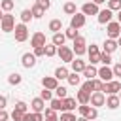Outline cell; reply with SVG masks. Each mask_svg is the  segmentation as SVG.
I'll list each match as a JSON object with an SVG mask.
<instances>
[{
    "instance_id": "obj_1",
    "label": "cell",
    "mask_w": 121,
    "mask_h": 121,
    "mask_svg": "<svg viewBox=\"0 0 121 121\" xmlns=\"http://www.w3.org/2000/svg\"><path fill=\"white\" fill-rule=\"evenodd\" d=\"M0 28H2L4 32H11V30H15V17H13L11 13H4L2 23H0Z\"/></svg>"
},
{
    "instance_id": "obj_2",
    "label": "cell",
    "mask_w": 121,
    "mask_h": 121,
    "mask_svg": "<svg viewBox=\"0 0 121 121\" xmlns=\"http://www.w3.org/2000/svg\"><path fill=\"white\" fill-rule=\"evenodd\" d=\"M106 32H108V38H110V40H117V38L121 36V25H119L117 21H112V23H108Z\"/></svg>"
},
{
    "instance_id": "obj_3",
    "label": "cell",
    "mask_w": 121,
    "mask_h": 121,
    "mask_svg": "<svg viewBox=\"0 0 121 121\" xmlns=\"http://www.w3.org/2000/svg\"><path fill=\"white\" fill-rule=\"evenodd\" d=\"M15 40L17 42H25L26 38H28V28H26V25L25 23H21V25H15Z\"/></svg>"
},
{
    "instance_id": "obj_4",
    "label": "cell",
    "mask_w": 121,
    "mask_h": 121,
    "mask_svg": "<svg viewBox=\"0 0 121 121\" xmlns=\"http://www.w3.org/2000/svg\"><path fill=\"white\" fill-rule=\"evenodd\" d=\"M57 53H59L60 60H64V62H72V60H74V51H72L70 47H66V45H60V47L57 49Z\"/></svg>"
},
{
    "instance_id": "obj_5",
    "label": "cell",
    "mask_w": 121,
    "mask_h": 121,
    "mask_svg": "<svg viewBox=\"0 0 121 121\" xmlns=\"http://www.w3.org/2000/svg\"><path fill=\"white\" fill-rule=\"evenodd\" d=\"M89 104H91L93 108L104 106V104H106V96H104V93H100V91H95V93L91 95V100H89Z\"/></svg>"
},
{
    "instance_id": "obj_6",
    "label": "cell",
    "mask_w": 121,
    "mask_h": 121,
    "mask_svg": "<svg viewBox=\"0 0 121 121\" xmlns=\"http://www.w3.org/2000/svg\"><path fill=\"white\" fill-rule=\"evenodd\" d=\"M81 13L87 17V15H98L100 13V9H98V6L95 4V2H85L83 6H81Z\"/></svg>"
},
{
    "instance_id": "obj_7",
    "label": "cell",
    "mask_w": 121,
    "mask_h": 121,
    "mask_svg": "<svg viewBox=\"0 0 121 121\" xmlns=\"http://www.w3.org/2000/svg\"><path fill=\"white\" fill-rule=\"evenodd\" d=\"M102 93H108V95H117V93H121V81H108V83H104V91Z\"/></svg>"
},
{
    "instance_id": "obj_8",
    "label": "cell",
    "mask_w": 121,
    "mask_h": 121,
    "mask_svg": "<svg viewBox=\"0 0 121 121\" xmlns=\"http://www.w3.org/2000/svg\"><path fill=\"white\" fill-rule=\"evenodd\" d=\"M72 51H74L76 55H83V53L87 51V47H85V38H83V36H78V38L74 40V47H72Z\"/></svg>"
},
{
    "instance_id": "obj_9",
    "label": "cell",
    "mask_w": 121,
    "mask_h": 121,
    "mask_svg": "<svg viewBox=\"0 0 121 121\" xmlns=\"http://www.w3.org/2000/svg\"><path fill=\"white\" fill-rule=\"evenodd\" d=\"M85 21H87V19H85L83 13H76V15H72V19H70V26L78 30V28L85 26Z\"/></svg>"
},
{
    "instance_id": "obj_10",
    "label": "cell",
    "mask_w": 121,
    "mask_h": 121,
    "mask_svg": "<svg viewBox=\"0 0 121 121\" xmlns=\"http://www.w3.org/2000/svg\"><path fill=\"white\" fill-rule=\"evenodd\" d=\"M30 45H32V47H43V45H45V34H43V32H36V34H32V38H30Z\"/></svg>"
},
{
    "instance_id": "obj_11",
    "label": "cell",
    "mask_w": 121,
    "mask_h": 121,
    "mask_svg": "<svg viewBox=\"0 0 121 121\" xmlns=\"http://www.w3.org/2000/svg\"><path fill=\"white\" fill-rule=\"evenodd\" d=\"M42 85H43V89L55 91V89L59 87V79H57L55 76H47V78H43V79H42Z\"/></svg>"
},
{
    "instance_id": "obj_12",
    "label": "cell",
    "mask_w": 121,
    "mask_h": 121,
    "mask_svg": "<svg viewBox=\"0 0 121 121\" xmlns=\"http://www.w3.org/2000/svg\"><path fill=\"white\" fill-rule=\"evenodd\" d=\"M112 15H113V11L106 8V9H100V13L96 17H98V23L100 25H108V23H112Z\"/></svg>"
},
{
    "instance_id": "obj_13",
    "label": "cell",
    "mask_w": 121,
    "mask_h": 121,
    "mask_svg": "<svg viewBox=\"0 0 121 121\" xmlns=\"http://www.w3.org/2000/svg\"><path fill=\"white\" fill-rule=\"evenodd\" d=\"M87 53H89V60H91V64L100 62V51H98V45H91V47L87 49Z\"/></svg>"
},
{
    "instance_id": "obj_14",
    "label": "cell",
    "mask_w": 121,
    "mask_h": 121,
    "mask_svg": "<svg viewBox=\"0 0 121 121\" xmlns=\"http://www.w3.org/2000/svg\"><path fill=\"white\" fill-rule=\"evenodd\" d=\"M98 78H100L104 83H108V81H112V78H113V70L108 68V66H102V68L98 70Z\"/></svg>"
},
{
    "instance_id": "obj_15",
    "label": "cell",
    "mask_w": 121,
    "mask_h": 121,
    "mask_svg": "<svg viewBox=\"0 0 121 121\" xmlns=\"http://www.w3.org/2000/svg\"><path fill=\"white\" fill-rule=\"evenodd\" d=\"M21 64H23L25 68H32V66L36 64V57H34V53H25V55L21 57Z\"/></svg>"
},
{
    "instance_id": "obj_16",
    "label": "cell",
    "mask_w": 121,
    "mask_h": 121,
    "mask_svg": "<svg viewBox=\"0 0 121 121\" xmlns=\"http://www.w3.org/2000/svg\"><path fill=\"white\" fill-rule=\"evenodd\" d=\"M30 108H32V112H36V113H42V112L45 110V100H42V98L38 96V98H34V100L30 102Z\"/></svg>"
},
{
    "instance_id": "obj_17",
    "label": "cell",
    "mask_w": 121,
    "mask_h": 121,
    "mask_svg": "<svg viewBox=\"0 0 121 121\" xmlns=\"http://www.w3.org/2000/svg\"><path fill=\"white\" fill-rule=\"evenodd\" d=\"M119 95H108V98H106V106L110 108V110H115L117 106H119Z\"/></svg>"
},
{
    "instance_id": "obj_18",
    "label": "cell",
    "mask_w": 121,
    "mask_h": 121,
    "mask_svg": "<svg viewBox=\"0 0 121 121\" xmlns=\"http://www.w3.org/2000/svg\"><path fill=\"white\" fill-rule=\"evenodd\" d=\"M62 102H64V106H62V112H74V110L78 108V104H76V98H70V96H66Z\"/></svg>"
},
{
    "instance_id": "obj_19",
    "label": "cell",
    "mask_w": 121,
    "mask_h": 121,
    "mask_svg": "<svg viewBox=\"0 0 121 121\" xmlns=\"http://www.w3.org/2000/svg\"><path fill=\"white\" fill-rule=\"evenodd\" d=\"M83 76L87 79H95V76H98V70L95 68V64H87L85 70H83Z\"/></svg>"
},
{
    "instance_id": "obj_20",
    "label": "cell",
    "mask_w": 121,
    "mask_h": 121,
    "mask_svg": "<svg viewBox=\"0 0 121 121\" xmlns=\"http://www.w3.org/2000/svg\"><path fill=\"white\" fill-rule=\"evenodd\" d=\"M64 40H66V36H64L62 32H55L53 38H51V43L57 45V47H60V45H64Z\"/></svg>"
},
{
    "instance_id": "obj_21",
    "label": "cell",
    "mask_w": 121,
    "mask_h": 121,
    "mask_svg": "<svg viewBox=\"0 0 121 121\" xmlns=\"http://www.w3.org/2000/svg\"><path fill=\"white\" fill-rule=\"evenodd\" d=\"M115 49H117V42H115V40H110V38H108V40L104 42V53H110V55H112V53H113Z\"/></svg>"
},
{
    "instance_id": "obj_22",
    "label": "cell",
    "mask_w": 121,
    "mask_h": 121,
    "mask_svg": "<svg viewBox=\"0 0 121 121\" xmlns=\"http://www.w3.org/2000/svg\"><path fill=\"white\" fill-rule=\"evenodd\" d=\"M85 66H87V64H85V62H83L81 59H76V60H72V70H74L76 74L83 72V70H85Z\"/></svg>"
},
{
    "instance_id": "obj_23",
    "label": "cell",
    "mask_w": 121,
    "mask_h": 121,
    "mask_svg": "<svg viewBox=\"0 0 121 121\" xmlns=\"http://www.w3.org/2000/svg\"><path fill=\"white\" fill-rule=\"evenodd\" d=\"M68 76H70V72H68V68H64V66H59V68L55 70V78H57V79H68Z\"/></svg>"
},
{
    "instance_id": "obj_24",
    "label": "cell",
    "mask_w": 121,
    "mask_h": 121,
    "mask_svg": "<svg viewBox=\"0 0 121 121\" xmlns=\"http://www.w3.org/2000/svg\"><path fill=\"white\" fill-rule=\"evenodd\" d=\"M23 121H43V115H42V113H36V112H32V113L26 112Z\"/></svg>"
},
{
    "instance_id": "obj_25",
    "label": "cell",
    "mask_w": 121,
    "mask_h": 121,
    "mask_svg": "<svg viewBox=\"0 0 121 121\" xmlns=\"http://www.w3.org/2000/svg\"><path fill=\"white\" fill-rule=\"evenodd\" d=\"M60 28H62V21L60 19H53L51 23H49V30L55 34V32H60Z\"/></svg>"
},
{
    "instance_id": "obj_26",
    "label": "cell",
    "mask_w": 121,
    "mask_h": 121,
    "mask_svg": "<svg viewBox=\"0 0 121 121\" xmlns=\"http://www.w3.org/2000/svg\"><path fill=\"white\" fill-rule=\"evenodd\" d=\"M62 9H64V13H68V15H76V13H78V11H76V2H72V0L66 2Z\"/></svg>"
},
{
    "instance_id": "obj_27",
    "label": "cell",
    "mask_w": 121,
    "mask_h": 121,
    "mask_svg": "<svg viewBox=\"0 0 121 121\" xmlns=\"http://www.w3.org/2000/svg\"><path fill=\"white\" fill-rule=\"evenodd\" d=\"M81 91H85V93L93 95V93H95V81H93V79H87V81L81 85Z\"/></svg>"
},
{
    "instance_id": "obj_28",
    "label": "cell",
    "mask_w": 121,
    "mask_h": 121,
    "mask_svg": "<svg viewBox=\"0 0 121 121\" xmlns=\"http://www.w3.org/2000/svg\"><path fill=\"white\" fill-rule=\"evenodd\" d=\"M89 100H91V95H89V93L78 91V102H79V104H89Z\"/></svg>"
},
{
    "instance_id": "obj_29",
    "label": "cell",
    "mask_w": 121,
    "mask_h": 121,
    "mask_svg": "<svg viewBox=\"0 0 121 121\" xmlns=\"http://www.w3.org/2000/svg\"><path fill=\"white\" fill-rule=\"evenodd\" d=\"M30 11H32V17H36V19H40V17L43 15V11H45V9H43L42 6H38V4H34V6L30 8Z\"/></svg>"
},
{
    "instance_id": "obj_30",
    "label": "cell",
    "mask_w": 121,
    "mask_h": 121,
    "mask_svg": "<svg viewBox=\"0 0 121 121\" xmlns=\"http://www.w3.org/2000/svg\"><path fill=\"white\" fill-rule=\"evenodd\" d=\"M62 100H64V98H53V100H51V108H53L55 112H62V106H64Z\"/></svg>"
},
{
    "instance_id": "obj_31",
    "label": "cell",
    "mask_w": 121,
    "mask_h": 121,
    "mask_svg": "<svg viewBox=\"0 0 121 121\" xmlns=\"http://www.w3.org/2000/svg\"><path fill=\"white\" fill-rule=\"evenodd\" d=\"M13 6H15L13 0H2V2H0V9H4V11H11Z\"/></svg>"
},
{
    "instance_id": "obj_32",
    "label": "cell",
    "mask_w": 121,
    "mask_h": 121,
    "mask_svg": "<svg viewBox=\"0 0 121 121\" xmlns=\"http://www.w3.org/2000/svg\"><path fill=\"white\" fill-rule=\"evenodd\" d=\"M91 108H93V106H89V104H81V106H78V112H79L81 117H87L89 112H91Z\"/></svg>"
},
{
    "instance_id": "obj_33",
    "label": "cell",
    "mask_w": 121,
    "mask_h": 121,
    "mask_svg": "<svg viewBox=\"0 0 121 121\" xmlns=\"http://www.w3.org/2000/svg\"><path fill=\"white\" fill-rule=\"evenodd\" d=\"M108 9L119 11V9H121V0H108Z\"/></svg>"
},
{
    "instance_id": "obj_34",
    "label": "cell",
    "mask_w": 121,
    "mask_h": 121,
    "mask_svg": "<svg viewBox=\"0 0 121 121\" xmlns=\"http://www.w3.org/2000/svg\"><path fill=\"white\" fill-rule=\"evenodd\" d=\"M59 121H78V119H76V115L72 112H62L60 117H59Z\"/></svg>"
},
{
    "instance_id": "obj_35",
    "label": "cell",
    "mask_w": 121,
    "mask_h": 121,
    "mask_svg": "<svg viewBox=\"0 0 121 121\" xmlns=\"http://www.w3.org/2000/svg\"><path fill=\"white\" fill-rule=\"evenodd\" d=\"M21 79H23V78H21L19 74H11V76L8 78V83H9V85H19Z\"/></svg>"
},
{
    "instance_id": "obj_36",
    "label": "cell",
    "mask_w": 121,
    "mask_h": 121,
    "mask_svg": "<svg viewBox=\"0 0 121 121\" xmlns=\"http://www.w3.org/2000/svg\"><path fill=\"white\" fill-rule=\"evenodd\" d=\"M30 19H32V11H30V9H23V11H21V21H23V23H28Z\"/></svg>"
},
{
    "instance_id": "obj_37",
    "label": "cell",
    "mask_w": 121,
    "mask_h": 121,
    "mask_svg": "<svg viewBox=\"0 0 121 121\" xmlns=\"http://www.w3.org/2000/svg\"><path fill=\"white\" fill-rule=\"evenodd\" d=\"M57 49H59V47L53 45V43H51V45H45V57H53V55H57Z\"/></svg>"
},
{
    "instance_id": "obj_38",
    "label": "cell",
    "mask_w": 121,
    "mask_h": 121,
    "mask_svg": "<svg viewBox=\"0 0 121 121\" xmlns=\"http://www.w3.org/2000/svg\"><path fill=\"white\" fill-rule=\"evenodd\" d=\"M68 83H70V85H74V87H76V85H79V76H78L76 72H72V74L68 76Z\"/></svg>"
},
{
    "instance_id": "obj_39",
    "label": "cell",
    "mask_w": 121,
    "mask_h": 121,
    "mask_svg": "<svg viewBox=\"0 0 121 121\" xmlns=\"http://www.w3.org/2000/svg\"><path fill=\"white\" fill-rule=\"evenodd\" d=\"M64 36H66V38H70V40H76L79 34H78V30H76V28H72V26H70V28L64 32Z\"/></svg>"
},
{
    "instance_id": "obj_40",
    "label": "cell",
    "mask_w": 121,
    "mask_h": 121,
    "mask_svg": "<svg viewBox=\"0 0 121 121\" xmlns=\"http://www.w3.org/2000/svg\"><path fill=\"white\" fill-rule=\"evenodd\" d=\"M55 95H57V98H66V87L59 85V87L55 89Z\"/></svg>"
},
{
    "instance_id": "obj_41",
    "label": "cell",
    "mask_w": 121,
    "mask_h": 121,
    "mask_svg": "<svg viewBox=\"0 0 121 121\" xmlns=\"http://www.w3.org/2000/svg\"><path fill=\"white\" fill-rule=\"evenodd\" d=\"M9 117H11L13 121H23V119H25V113H23V112H17V110H13Z\"/></svg>"
},
{
    "instance_id": "obj_42",
    "label": "cell",
    "mask_w": 121,
    "mask_h": 121,
    "mask_svg": "<svg viewBox=\"0 0 121 121\" xmlns=\"http://www.w3.org/2000/svg\"><path fill=\"white\" fill-rule=\"evenodd\" d=\"M100 62H102L104 66H108V64L112 62V57H110V53H100Z\"/></svg>"
},
{
    "instance_id": "obj_43",
    "label": "cell",
    "mask_w": 121,
    "mask_h": 121,
    "mask_svg": "<svg viewBox=\"0 0 121 121\" xmlns=\"http://www.w3.org/2000/svg\"><path fill=\"white\" fill-rule=\"evenodd\" d=\"M40 98H42V100H53V95H51L49 89H43V91L40 93Z\"/></svg>"
},
{
    "instance_id": "obj_44",
    "label": "cell",
    "mask_w": 121,
    "mask_h": 121,
    "mask_svg": "<svg viewBox=\"0 0 121 121\" xmlns=\"http://www.w3.org/2000/svg\"><path fill=\"white\" fill-rule=\"evenodd\" d=\"M15 110H17V112H23V113H26V110H28V106H26V104H25L23 100H19V102L15 104Z\"/></svg>"
},
{
    "instance_id": "obj_45",
    "label": "cell",
    "mask_w": 121,
    "mask_h": 121,
    "mask_svg": "<svg viewBox=\"0 0 121 121\" xmlns=\"http://www.w3.org/2000/svg\"><path fill=\"white\" fill-rule=\"evenodd\" d=\"M43 113H45V119H51V117H57V112H55L53 108H45V110H43Z\"/></svg>"
},
{
    "instance_id": "obj_46",
    "label": "cell",
    "mask_w": 121,
    "mask_h": 121,
    "mask_svg": "<svg viewBox=\"0 0 121 121\" xmlns=\"http://www.w3.org/2000/svg\"><path fill=\"white\" fill-rule=\"evenodd\" d=\"M45 55V45L43 47H34V57H42Z\"/></svg>"
},
{
    "instance_id": "obj_47",
    "label": "cell",
    "mask_w": 121,
    "mask_h": 121,
    "mask_svg": "<svg viewBox=\"0 0 121 121\" xmlns=\"http://www.w3.org/2000/svg\"><path fill=\"white\" fill-rule=\"evenodd\" d=\"M36 4H38V6H42L43 9H49V6H51V2H49V0H36Z\"/></svg>"
},
{
    "instance_id": "obj_48",
    "label": "cell",
    "mask_w": 121,
    "mask_h": 121,
    "mask_svg": "<svg viewBox=\"0 0 121 121\" xmlns=\"http://www.w3.org/2000/svg\"><path fill=\"white\" fill-rule=\"evenodd\" d=\"M98 117V112H96V108H91V112H89V115H87V119L91 121V119H96Z\"/></svg>"
},
{
    "instance_id": "obj_49",
    "label": "cell",
    "mask_w": 121,
    "mask_h": 121,
    "mask_svg": "<svg viewBox=\"0 0 121 121\" xmlns=\"http://www.w3.org/2000/svg\"><path fill=\"white\" fill-rule=\"evenodd\" d=\"M112 70H113V76H119V78H121V62H117Z\"/></svg>"
},
{
    "instance_id": "obj_50",
    "label": "cell",
    "mask_w": 121,
    "mask_h": 121,
    "mask_svg": "<svg viewBox=\"0 0 121 121\" xmlns=\"http://www.w3.org/2000/svg\"><path fill=\"white\" fill-rule=\"evenodd\" d=\"M9 119V113L6 110H0V121H8Z\"/></svg>"
},
{
    "instance_id": "obj_51",
    "label": "cell",
    "mask_w": 121,
    "mask_h": 121,
    "mask_svg": "<svg viewBox=\"0 0 121 121\" xmlns=\"http://www.w3.org/2000/svg\"><path fill=\"white\" fill-rule=\"evenodd\" d=\"M6 102H8V98L0 95V110H4V108H6Z\"/></svg>"
},
{
    "instance_id": "obj_52",
    "label": "cell",
    "mask_w": 121,
    "mask_h": 121,
    "mask_svg": "<svg viewBox=\"0 0 121 121\" xmlns=\"http://www.w3.org/2000/svg\"><path fill=\"white\" fill-rule=\"evenodd\" d=\"M117 23H119V25H121V9H119V11H117Z\"/></svg>"
},
{
    "instance_id": "obj_53",
    "label": "cell",
    "mask_w": 121,
    "mask_h": 121,
    "mask_svg": "<svg viewBox=\"0 0 121 121\" xmlns=\"http://www.w3.org/2000/svg\"><path fill=\"white\" fill-rule=\"evenodd\" d=\"M93 2H95V4H96V6H98V4H104V2H106V0H93Z\"/></svg>"
},
{
    "instance_id": "obj_54",
    "label": "cell",
    "mask_w": 121,
    "mask_h": 121,
    "mask_svg": "<svg viewBox=\"0 0 121 121\" xmlns=\"http://www.w3.org/2000/svg\"><path fill=\"white\" fill-rule=\"evenodd\" d=\"M78 121H89L87 117H78Z\"/></svg>"
},
{
    "instance_id": "obj_55",
    "label": "cell",
    "mask_w": 121,
    "mask_h": 121,
    "mask_svg": "<svg viewBox=\"0 0 121 121\" xmlns=\"http://www.w3.org/2000/svg\"><path fill=\"white\" fill-rule=\"evenodd\" d=\"M45 121H59V117H51V119H45Z\"/></svg>"
},
{
    "instance_id": "obj_56",
    "label": "cell",
    "mask_w": 121,
    "mask_h": 121,
    "mask_svg": "<svg viewBox=\"0 0 121 121\" xmlns=\"http://www.w3.org/2000/svg\"><path fill=\"white\" fill-rule=\"evenodd\" d=\"M117 45H121V36H119V38H117Z\"/></svg>"
},
{
    "instance_id": "obj_57",
    "label": "cell",
    "mask_w": 121,
    "mask_h": 121,
    "mask_svg": "<svg viewBox=\"0 0 121 121\" xmlns=\"http://www.w3.org/2000/svg\"><path fill=\"white\" fill-rule=\"evenodd\" d=\"M2 17H4V15H2V13H0V23H2Z\"/></svg>"
},
{
    "instance_id": "obj_58",
    "label": "cell",
    "mask_w": 121,
    "mask_h": 121,
    "mask_svg": "<svg viewBox=\"0 0 121 121\" xmlns=\"http://www.w3.org/2000/svg\"><path fill=\"white\" fill-rule=\"evenodd\" d=\"M119 100H121V93H119Z\"/></svg>"
},
{
    "instance_id": "obj_59",
    "label": "cell",
    "mask_w": 121,
    "mask_h": 121,
    "mask_svg": "<svg viewBox=\"0 0 121 121\" xmlns=\"http://www.w3.org/2000/svg\"><path fill=\"white\" fill-rule=\"evenodd\" d=\"M119 62H121V59H119Z\"/></svg>"
}]
</instances>
